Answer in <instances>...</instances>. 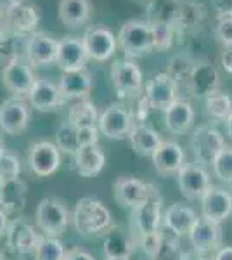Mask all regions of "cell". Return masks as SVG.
<instances>
[{
  "label": "cell",
  "mask_w": 232,
  "mask_h": 260,
  "mask_svg": "<svg viewBox=\"0 0 232 260\" xmlns=\"http://www.w3.org/2000/svg\"><path fill=\"white\" fill-rule=\"evenodd\" d=\"M77 233L83 238L106 234L113 225V217L108 207L101 200L85 196L77 203L71 215Z\"/></svg>",
  "instance_id": "1"
},
{
  "label": "cell",
  "mask_w": 232,
  "mask_h": 260,
  "mask_svg": "<svg viewBox=\"0 0 232 260\" xmlns=\"http://www.w3.org/2000/svg\"><path fill=\"white\" fill-rule=\"evenodd\" d=\"M118 45L128 57H141L153 52V28L147 19L126 21L118 33Z\"/></svg>",
  "instance_id": "2"
},
{
  "label": "cell",
  "mask_w": 232,
  "mask_h": 260,
  "mask_svg": "<svg viewBox=\"0 0 232 260\" xmlns=\"http://www.w3.org/2000/svg\"><path fill=\"white\" fill-rule=\"evenodd\" d=\"M37 225L44 233V236L56 238L68 228L71 217L66 205L61 200L47 196L37 207Z\"/></svg>",
  "instance_id": "3"
},
{
  "label": "cell",
  "mask_w": 232,
  "mask_h": 260,
  "mask_svg": "<svg viewBox=\"0 0 232 260\" xmlns=\"http://www.w3.org/2000/svg\"><path fill=\"white\" fill-rule=\"evenodd\" d=\"M223 148H225V142H223L222 134L217 128L203 125V127H197L194 130L191 137V149L197 165L205 167V169L213 165L215 158L218 156V153Z\"/></svg>",
  "instance_id": "4"
},
{
  "label": "cell",
  "mask_w": 232,
  "mask_h": 260,
  "mask_svg": "<svg viewBox=\"0 0 232 260\" xmlns=\"http://www.w3.org/2000/svg\"><path fill=\"white\" fill-rule=\"evenodd\" d=\"M161 207H163L161 194H159L158 187H156L154 184H151L149 196H147L139 207H136L132 210L134 228H136L139 236L159 231V225H161V222H163Z\"/></svg>",
  "instance_id": "5"
},
{
  "label": "cell",
  "mask_w": 232,
  "mask_h": 260,
  "mask_svg": "<svg viewBox=\"0 0 232 260\" xmlns=\"http://www.w3.org/2000/svg\"><path fill=\"white\" fill-rule=\"evenodd\" d=\"M82 42L88 59L97 62L111 59L118 47V37H115V33L104 26H90L83 33Z\"/></svg>",
  "instance_id": "6"
},
{
  "label": "cell",
  "mask_w": 232,
  "mask_h": 260,
  "mask_svg": "<svg viewBox=\"0 0 232 260\" xmlns=\"http://www.w3.org/2000/svg\"><path fill=\"white\" fill-rule=\"evenodd\" d=\"M177 95H179V83L167 71H161V73H156L146 85L144 99L149 108L164 111L170 104L175 103Z\"/></svg>",
  "instance_id": "7"
},
{
  "label": "cell",
  "mask_w": 232,
  "mask_h": 260,
  "mask_svg": "<svg viewBox=\"0 0 232 260\" xmlns=\"http://www.w3.org/2000/svg\"><path fill=\"white\" fill-rule=\"evenodd\" d=\"M59 163H61V151L56 146V142L40 141L29 146L28 165L35 175L49 177L59 169Z\"/></svg>",
  "instance_id": "8"
},
{
  "label": "cell",
  "mask_w": 232,
  "mask_h": 260,
  "mask_svg": "<svg viewBox=\"0 0 232 260\" xmlns=\"http://www.w3.org/2000/svg\"><path fill=\"white\" fill-rule=\"evenodd\" d=\"M220 85V73L217 66L208 61H196L189 75L187 89L197 99H206L208 95L218 92Z\"/></svg>",
  "instance_id": "9"
},
{
  "label": "cell",
  "mask_w": 232,
  "mask_h": 260,
  "mask_svg": "<svg viewBox=\"0 0 232 260\" xmlns=\"http://www.w3.org/2000/svg\"><path fill=\"white\" fill-rule=\"evenodd\" d=\"M2 80L9 92L16 94L18 98H23V95L26 98L31 87L35 85L37 78L33 75L29 62L24 57H19V59L6 62V68L2 71Z\"/></svg>",
  "instance_id": "10"
},
{
  "label": "cell",
  "mask_w": 232,
  "mask_h": 260,
  "mask_svg": "<svg viewBox=\"0 0 232 260\" xmlns=\"http://www.w3.org/2000/svg\"><path fill=\"white\" fill-rule=\"evenodd\" d=\"M134 127V118L123 104H109L99 115L97 128L109 139H121L128 136Z\"/></svg>",
  "instance_id": "11"
},
{
  "label": "cell",
  "mask_w": 232,
  "mask_h": 260,
  "mask_svg": "<svg viewBox=\"0 0 232 260\" xmlns=\"http://www.w3.org/2000/svg\"><path fill=\"white\" fill-rule=\"evenodd\" d=\"M177 182L179 189L187 200L203 198L205 192L212 187L208 172L197 163H184L182 169L177 172Z\"/></svg>",
  "instance_id": "12"
},
{
  "label": "cell",
  "mask_w": 232,
  "mask_h": 260,
  "mask_svg": "<svg viewBox=\"0 0 232 260\" xmlns=\"http://www.w3.org/2000/svg\"><path fill=\"white\" fill-rule=\"evenodd\" d=\"M109 77H111L113 87L120 95L137 94L142 89V82H144L141 68L137 66V62L130 59H118L113 62Z\"/></svg>",
  "instance_id": "13"
},
{
  "label": "cell",
  "mask_w": 232,
  "mask_h": 260,
  "mask_svg": "<svg viewBox=\"0 0 232 260\" xmlns=\"http://www.w3.org/2000/svg\"><path fill=\"white\" fill-rule=\"evenodd\" d=\"M57 44L59 40L52 39L44 31L31 33L26 42L24 59L29 62V66H49L52 62L56 64Z\"/></svg>",
  "instance_id": "14"
},
{
  "label": "cell",
  "mask_w": 232,
  "mask_h": 260,
  "mask_svg": "<svg viewBox=\"0 0 232 260\" xmlns=\"http://www.w3.org/2000/svg\"><path fill=\"white\" fill-rule=\"evenodd\" d=\"M88 61L87 50L83 47L82 39L77 37H62L57 44V56H56V66L66 71H77L85 70V62Z\"/></svg>",
  "instance_id": "15"
},
{
  "label": "cell",
  "mask_w": 232,
  "mask_h": 260,
  "mask_svg": "<svg viewBox=\"0 0 232 260\" xmlns=\"http://www.w3.org/2000/svg\"><path fill=\"white\" fill-rule=\"evenodd\" d=\"M232 213V194L229 191L212 186L201 198V215L203 219L222 224Z\"/></svg>",
  "instance_id": "16"
},
{
  "label": "cell",
  "mask_w": 232,
  "mask_h": 260,
  "mask_svg": "<svg viewBox=\"0 0 232 260\" xmlns=\"http://www.w3.org/2000/svg\"><path fill=\"white\" fill-rule=\"evenodd\" d=\"M29 123V108L21 99H7L0 104V128L9 136L24 132Z\"/></svg>",
  "instance_id": "17"
},
{
  "label": "cell",
  "mask_w": 232,
  "mask_h": 260,
  "mask_svg": "<svg viewBox=\"0 0 232 260\" xmlns=\"http://www.w3.org/2000/svg\"><path fill=\"white\" fill-rule=\"evenodd\" d=\"M7 245H9V250L16 251V253H35L37 248H39L40 241L44 236H40L28 222L21 220V219H14L7 228Z\"/></svg>",
  "instance_id": "18"
},
{
  "label": "cell",
  "mask_w": 232,
  "mask_h": 260,
  "mask_svg": "<svg viewBox=\"0 0 232 260\" xmlns=\"http://www.w3.org/2000/svg\"><path fill=\"white\" fill-rule=\"evenodd\" d=\"M6 21L9 31L19 33V35H31L37 31V26L40 23V12L35 6H29L26 2H18L6 12Z\"/></svg>",
  "instance_id": "19"
},
{
  "label": "cell",
  "mask_w": 232,
  "mask_h": 260,
  "mask_svg": "<svg viewBox=\"0 0 232 260\" xmlns=\"http://www.w3.org/2000/svg\"><path fill=\"white\" fill-rule=\"evenodd\" d=\"M189 241H191L192 248L196 253H210L213 250H218L222 245V228L220 224H213V222L206 220L201 217L196 222V225L189 233Z\"/></svg>",
  "instance_id": "20"
},
{
  "label": "cell",
  "mask_w": 232,
  "mask_h": 260,
  "mask_svg": "<svg viewBox=\"0 0 232 260\" xmlns=\"http://www.w3.org/2000/svg\"><path fill=\"white\" fill-rule=\"evenodd\" d=\"M149 191H151V184H147L141 179L130 177V175L118 177L115 182L116 201L126 208H132V210L149 196Z\"/></svg>",
  "instance_id": "21"
},
{
  "label": "cell",
  "mask_w": 232,
  "mask_h": 260,
  "mask_svg": "<svg viewBox=\"0 0 232 260\" xmlns=\"http://www.w3.org/2000/svg\"><path fill=\"white\" fill-rule=\"evenodd\" d=\"M26 98L35 110L44 113L57 110L66 101L62 98L57 83H52L50 80H45V78H39L35 82V85L31 87V90H29Z\"/></svg>",
  "instance_id": "22"
},
{
  "label": "cell",
  "mask_w": 232,
  "mask_h": 260,
  "mask_svg": "<svg viewBox=\"0 0 232 260\" xmlns=\"http://www.w3.org/2000/svg\"><path fill=\"white\" fill-rule=\"evenodd\" d=\"M151 160H153V165L158 174L174 175L184 167L185 154L180 144L174 141H163L159 148L153 153Z\"/></svg>",
  "instance_id": "23"
},
{
  "label": "cell",
  "mask_w": 232,
  "mask_h": 260,
  "mask_svg": "<svg viewBox=\"0 0 232 260\" xmlns=\"http://www.w3.org/2000/svg\"><path fill=\"white\" fill-rule=\"evenodd\" d=\"M197 220H200L197 213L184 203L172 205L163 215V225L179 238L189 236V233L192 231Z\"/></svg>",
  "instance_id": "24"
},
{
  "label": "cell",
  "mask_w": 232,
  "mask_h": 260,
  "mask_svg": "<svg viewBox=\"0 0 232 260\" xmlns=\"http://www.w3.org/2000/svg\"><path fill=\"white\" fill-rule=\"evenodd\" d=\"M59 90L64 99H87L94 87V78L87 70L66 71L59 78Z\"/></svg>",
  "instance_id": "25"
},
{
  "label": "cell",
  "mask_w": 232,
  "mask_h": 260,
  "mask_svg": "<svg viewBox=\"0 0 232 260\" xmlns=\"http://www.w3.org/2000/svg\"><path fill=\"white\" fill-rule=\"evenodd\" d=\"M163 118H164V127H167L168 132L180 136V134H185L192 127L194 110L187 101L177 99L174 104H170L163 111Z\"/></svg>",
  "instance_id": "26"
},
{
  "label": "cell",
  "mask_w": 232,
  "mask_h": 260,
  "mask_svg": "<svg viewBox=\"0 0 232 260\" xmlns=\"http://www.w3.org/2000/svg\"><path fill=\"white\" fill-rule=\"evenodd\" d=\"M75 163H77V170L82 177H94L104 169L106 154L99 144L82 146L75 154Z\"/></svg>",
  "instance_id": "27"
},
{
  "label": "cell",
  "mask_w": 232,
  "mask_h": 260,
  "mask_svg": "<svg viewBox=\"0 0 232 260\" xmlns=\"http://www.w3.org/2000/svg\"><path fill=\"white\" fill-rule=\"evenodd\" d=\"M182 0H151L147 4V21L151 24H170L177 28Z\"/></svg>",
  "instance_id": "28"
},
{
  "label": "cell",
  "mask_w": 232,
  "mask_h": 260,
  "mask_svg": "<svg viewBox=\"0 0 232 260\" xmlns=\"http://www.w3.org/2000/svg\"><path fill=\"white\" fill-rule=\"evenodd\" d=\"M90 0H59V19L70 28H80L90 19Z\"/></svg>",
  "instance_id": "29"
},
{
  "label": "cell",
  "mask_w": 232,
  "mask_h": 260,
  "mask_svg": "<svg viewBox=\"0 0 232 260\" xmlns=\"http://www.w3.org/2000/svg\"><path fill=\"white\" fill-rule=\"evenodd\" d=\"M130 144L136 153L142 154V156H153V153L159 148L163 139L154 128L147 127L144 123H136L128 134Z\"/></svg>",
  "instance_id": "30"
},
{
  "label": "cell",
  "mask_w": 232,
  "mask_h": 260,
  "mask_svg": "<svg viewBox=\"0 0 232 260\" xmlns=\"http://www.w3.org/2000/svg\"><path fill=\"white\" fill-rule=\"evenodd\" d=\"M134 246H136V243L130 240L128 234L116 224L111 225V229L108 231L106 238H104V255L108 258H128L134 251Z\"/></svg>",
  "instance_id": "31"
},
{
  "label": "cell",
  "mask_w": 232,
  "mask_h": 260,
  "mask_svg": "<svg viewBox=\"0 0 232 260\" xmlns=\"http://www.w3.org/2000/svg\"><path fill=\"white\" fill-rule=\"evenodd\" d=\"M68 121L71 125H75L77 128L97 127V121H99V113H97L95 104L90 103L88 99L77 101V103L70 108Z\"/></svg>",
  "instance_id": "32"
},
{
  "label": "cell",
  "mask_w": 232,
  "mask_h": 260,
  "mask_svg": "<svg viewBox=\"0 0 232 260\" xmlns=\"http://www.w3.org/2000/svg\"><path fill=\"white\" fill-rule=\"evenodd\" d=\"M24 203H26V184L21 182L19 179L6 182L0 207L9 213V212H19L24 207Z\"/></svg>",
  "instance_id": "33"
},
{
  "label": "cell",
  "mask_w": 232,
  "mask_h": 260,
  "mask_svg": "<svg viewBox=\"0 0 232 260\" xmlns=\"http://www.w3.org/2000/svg\"><path fill=\"white\" fill-rule=\"evenodd\" d=\"M29 35H19V33L9 31L2 40H0V59H6L7 62L12 59L24 57L26 52V42Z\"/></svg>",
  "instance_id": "34"
},
{
  "label": "cell",
  "mask_w": 232,
  "mask_h": 260,
  "mask_svg": "<svg viewBox=\"0 0 232 260\" xmlns=\"http://www.w3.org/2000/svg\"><path fill=\"white\" fill-rule=\"evenodd\" d=\"M56 146L62 153H68L71 156H75L77 151L82 148L80 139H78V128L75 127V125H71L70 121L62 123L61 127L56 130Z\"/></svg>",
  "instance_id": "35"
},
{
  "label": "cell",
  "mask_w": 232,
  "mask_h": 260,
  "mask_svg": "<svg viewBox=\"0 0 232 260\" xmlns=\"http://www.w3.org/2000/svg\"><path fill=\"white\" fill-rule=\"evenodd\" d=\"M206 113L215 120H227L232 113V98L222 92H215L205 99Z\"/></svg>",
  "instance_id": "36"
},
{
  "label": "cell",
  "mask_w": 232,
  "mask_h": 260,
  "mask_svg": "<svg viewBox=\"0 0 232 260\" xmlns=\"http://www.w3.org/2000/svg\"><path fill=\"white\" fill-rule=\"evenodd\" d=\"M37 260H64L66 250L57 238L44 236L35 251Z\"/></svg>",
  "instance_id": "37"
},
{
  "label": "cell",
  "mask_w": 232,
  "mask_h": 260,
  "mask_svg": "<svg viewBox=\"0 0 232 260\" xmlns=\"http://www.w3.org/2000/svg\"><path fill=\"white\" fill-rule=\"evenodd\" d=\"M194 62H196V61H192L191 57H187L185 54H177V56H174L170 61H168V71H167V73L170 75V77L174 78L177 83H180V82L187 83Z\"/></svg>",
  "instance_id": "38"
},
{
  "label": "cell",
  "mask_w": 232,
  "mask_h": 260,
  "mask_svg": "<svg viewBox=\"0 0 232 260\" xmlns=\"http://www.w3.org/2000/svg\"><path fill=\"white\" fill-rule=\"evenodd\" d=\"M205 18V11L200 4L196 2H187L182 0V9H180V18L177 28H191L201 23V19Z\"/></svg>",
  "instance_id": "39"
},
{
  "label": "cell",
  "mask_w": 232,
  "mask_h": 260,
  "mask_svg": "<svg viewBox=\"0 0 232 260\" xmlns=\"http://www.w3.org/2000/svg\"><path fill=\"white\" fill-rule=\"evenodd\" d=\"M21 174V161L16 154L4 151L0 154V180L2 182H11V180L19 179Z\"/></svg>",
  "instance_id": "40"
},
{
  "label": "cell",
  "mask_w": 232,
  "mask_h": 260,
  "mask_svg": "<svg viewBox=\"0 0 232 260\" xmlns=\"http://www.w3.org/2000/svg\"><path fill=\"white\" fill-rule=\"evenodd\" d=\"M213 170L222 182L232 184V148H223L213 161Z\"/></svg>",
  "instance_id": "41"
},
{
  "label": "cell",
  "mask_w": 232,
  "mask_h": 260,
  "mask_svg": "<svg viewBox=\"0 0 232 260\" xmlns=\"http://www.w3.org/2000/svg\"><path fill=\"white\" fill-rule=\"evenodd\" d=\"M184 251L180 250V245L174 238L163 236L158 250L149 257V260H182Z\"/></svg>",
  "instance_id": "42"
},
{
  "label": "cell",
  "mask_w": 232,
  "mask_h": 260,
  "mask_svg": "<svg viewBox=\"0 0 232 260\" xmlns=\"http://www.w3.org/2000/svg\"><path fill=\"white\" fill-rule=\"evenodd\" d=\"M153 28V44L154 50H167L174 44V37L177 28L170 24H151Z\"/></svg>",
  "instance_id": "43"
},
{
  "label": "cell",
  "mask_w": 232,
  "mask_h": 260,
  "mask_svg": "<svg viewBox=\"0 0 232 260\" xmlns=\"http://www.w3.org/2000/svg\"><path fill=\"white\" fill-rule=\"evenodd\" d=\"M217 40L220 42L225 49H232V18H220L217 21L215 28Z\"/></svg>",
  "instance_id": "44"
},
{
  "label": "cell",
  "mask_w": 232,
  "mask_h": 260,
  "mask_svg": "<svg viewBox=\"0 0 232 260\" xmlns=\"http://www.w3.org/2000/svg\"><path fill=\"white\" fill-rule=\"evenodd\" d=\"M161 240H163V234L159 233V231H156V233H149V234H142V236H139L137 243H139V246L142 248V251L151 257V255L158 250Z\"/></svg>",
  "instance_id": "45"
},
{
  "label": "cell",
  "mask_w": 232,
  "mask_h": 260,
  "mask_svg": "<svg viewBox=\"0 0 232 260\" xmlns=\"http://www.w3.org/2000/svg\"><path fill=\"white\" fill-rule=\"evenodd\" d=\"M217 7V18H232V0H213Z\"/></svg>",
  "instance_id": "46"
},
{
  "label": "cell",
  "mask_w": 232,
  "mask_h": 260,
  "mask_svg": "<svg viewBox=\"0 0 232 260\" xmlns=\"http://www.w3.org/2000/svg\"><path fill=\"white\" fill-rule=\"evenodd\" d=\"M64 260H94V257H92L88 251L85 250H80V248H71L66 251V257Z\"/></svg>",
  "instance_id": "47"
},
{
  "label": "cell",
  "mask_w": 232,
  "mask_h": 260,
  "mask_svg": "<svg viewBox=\"0 0 232 260\" xmlns=\"http://www.w3.org/2000/svg\"><path fill=\"white\" fill-rule=\"evenodd\" d=\"M220 66L223 68V71L232 75V49H225L220 56Z\"/></svg>",
  "instance_id": "48"
},
{
  "label": "cell",
  "mask_w": 232,
  "mask_h": 260,
  "mask_svg": "<svg viewBox=\"0 0 232 260\" xmlns=\"http://www.w3.org/2000/svg\"><path fill=\"white\" fill-rule=\"evenodd\" d=\"M215 260H232V246H222L218 248Z\"/></svg>",
  "instance_id": "49"
},
{
  "label": "cell",
  "mask_w": 232,
  "mask_h": 260,
  "mask_svg": "<svg viewBox=\"0 0 232 260\" xmlns=\"http://www.w3.org/2000/svg\"><path fill=\"white\" fill-rule=\"evenodd\" d=\"M7 228H9V219H7V212L0 207V236L7 233Z\"/></svg>",
  "instance_id": "50"
},
{
  "label": "cell",
  "mask_w": 232,
  "mask_h": 260,
  "mask_svg": "<svg viewBox=\"0 0 232 260\" xmlns=\"http://www.w3.org/2000/svg\"><path fill=\"white\" fill-rule=\"evenodd\" d=\"M9 33V26H7V21H6V16L0 14V40Z\"/></svg>",
  "instance_id": "51"
},
{
  "label": "cell",
  "mask_w": 232,
  "mask_h": 260,
  "mask_svg": "<svg viewBox=\"0 0 232 260\" xmlns=\"http://www.w3.org/2000/svg\"><path fill=\"white\" fill-rule=\"evenodd\" d=\"M16 2H18V0H0V14H6Z\"/></svg>",
  "instance_id": "52"
},
{
  "label": "cell",
  "mask_w": 232,
  "mask_h": 260,
  "mask_svg": "<svg viewBox=\"0 0 232 260\" xmlns=\"http://www.w3.org/2000/svg\"><path fill=\"white\" fill-rule=\"evenodd\" d=\"M182 260H206V258L201 253H196V251H187V253L184 251Z\"/></svg>",
  "instance_id": "53"
},
{
  "label": "cell",
  "mask_w": 232,
  "mask_h": 260,
  "mask_svg": "<svg viewBox=\"0 0 232 260\" xmlns=\"http://www.w3.org/2000/svg\"><path fill=\"white\" fill-rule=\"evenodd\" d=\"M225 125H227V134H229L230 139H232V113L229 115V118L225 120Z\"/></svg>",
  "instance_id": "54"
},
{
  "label": "cell",
  "mask_w": 232,
  "mask_h": 260,
  "mask_svg": "<svg viewBox=\"0 0 232 260\" xmlns=\"http://www.w3.org/2000/svg\"><path fill=\"white\" fill-rule=\"evenodd\" d=\"M4 186H6V182H2V180H0V203H2V194H4Z\"/></svg>",
  "instance_id": "55"
},
{
  "label": "cell",
  "mask_w": 232,
  "mask_h": 260,
  "mask_svg": "<svg viewBox=\"0 0 232 260\" xmlns=\"http://www.w3.org/2000/svg\"><path fill=\"white\" fill-rule=\"evenodd\" d=\"M104 260H128V258H125V257H116V258H104Z\"/></svg>",
  "instance_id": "56"
},
{
  "label": "cell",
  "mask_w": 232,
  "mask_h": 260,
  "mask_svg": "<svg viewBox=\"0 0 232 260\" xmlns=\"http://www.w3.org/2000/svg\"><path fill=\"white\" fill-rule=\"evenodd\" d=\"M4 151H6V149H4V142H2V139H0V154H2Z\"/></svg>",
  "instance_id": "57"
},
{
  "label": "cell",
  "mask_w": 232,
  "mask_h": 260,
  "mask_svg": "<svg viewBox=\"0 0 232 260\" xmlns=\"http://www.w3.org/2000/svg\"><path fill=\"white\" fill-rule=\"evenodd\" d=\"M137 2H141V4H146V6H147V4H149L151 0H137Z\"/></svg>",
  "instance_id": "58"
},
{
  "label": "cell",
  "mask_w": 232,
  "mask_h": 260,
  "mask_svg": "<svg viewBox=\"0 0 232 260\" xmlns=\"http://www.w3.org/2000/svg\"><path fill=\"white\" fill-rule=\"evenodd\" d=\"M0 260H11L9 257H6V255H2V257H0Z\"/></svg>",
  "instance_id": "59"
},
{
  "label": "cell",
  "mask_w": 232,
  "mask_h": 260,
  "mask_svg": "<svg viewBox=\"0 0 232 260\" xmlns=\"http://www.w3.org/2000/svg\"><path fill=\"white\" fill-rule=\"evenodd\" d=\"M0 257H2V245H0Z\"/></svg>",
  "instance_id": "60"
},
{
  "label": "cell",
  "mask_w": 232,
  "mask_h": 260,
  "mask_svg": "<svg viewBox=\"0 0 232 260\" xmlns=\"http://www.w3.org/2000/svg\"><path fill=\"white\" fill-rule=\"evenodd\" d=\"M21 2H24V0H21Z\"/></svg>",
  "instance_id": "61"
}]
</instances>
